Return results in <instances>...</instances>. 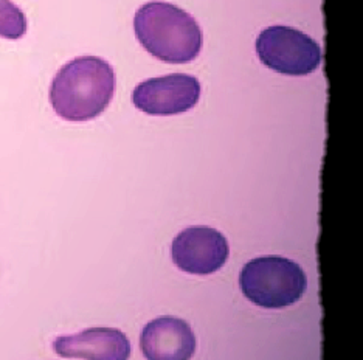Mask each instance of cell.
<instances>
[{
  "instance_id": "9",
  "label": "cell",
  "mask_w": 363,
  "mask_h": 360,
  "mask_svg": "<svg viewBox=\"0 0 363 360\" xmlns=\"http://www.w3.org/2000/svg\"><path fill=\"white\" fill-rule=\"evenodd\" d=\"M28 28L27 18L11 0H0V38L21 39Z\"/></svg>"
},
{
  "instance_id": "3",
  "label": "cell",
  "mask_w": 363,
  "mask_h": 360,
  "mask_svg": "<svg viewBox=\"0 0 363 360\" xmlns=\"http://www.w3.org/2000/svg\"><path fill=\"white\" fill-rule=\"evenodd\" d=\"M239 286L255 305L279 309L294 305L303 297L308 288V278L292 259L262 257L249 261L242 267Z\"/></svg>"
},
{
  "instance_id": "6",
  "label": "cell",
  "mask_w": 363,
  "mask_h": 360,
  "mask_svg": "<svg viewBox=\"0 0 363 360\" xmlns=\"http://www.w3.org/2000/svg\"><path fill=\"white\" fill-rule=\"evenodd\" d=\"M228 242L220 232L210 227H189L171 244L174 264L191 275H210L227 263Z\"/></svg>"
},
{
  "instance_id": "2",
  "label": "cell",
  "mask_w": 363,
  "mask_h": 360,
  "mask_svg": "<svg viewBox=\"0 0 363 360\" xmlns=\"http://www.w3.org/2000/svg\"><path fill=\"white\" fill-rule=\"evenodd\" d=\"M135 35L154 58L185 64L199 56L203 36L191 14L167 2L145 4L135 13Z\"/></svg>"
},
{
  "instance_id": "5",
  "label": "cell",
  "mask_w": 363,
  "mask_h": 360,
  "mask_svg": "<svg viewBox=\"0 0 363 360\" xmlns=\"http://www.w3.org/2000/svg\"><path fill=\"white\" fill-rule=\"evenodd\" d=\"M201 98V83L185 73L151 78L132 92V103L147 116H179L193 109Z\"/></svg>"
},
{
  "instance_id": "1",
  "label": "cell",
  "mask_w": 363,
  "mask_h": 360,
  "mask_svg": "<svg viewBox=\"0 0 363 360\" xmlns=\"http://www.w3.org/2000/svg\"><path fill=\"white\" fill-rule=\"evenodd\" d=\"M117 78L109 62L98 56H79L61 67L52 81L50 103L67 121H89L111 104Z\"/></svg>"
},
{
  "instance_id": "8",
  "label": "cell",
  "mask_w": 363,
  "mask_h": 360,
  "mask_svg": "<svg viewBox=\"0 0 363 360\" xmlns=\"http://www.w3.org/2000/svg\"><path fill=\"white\" fill-rule=\"evenodd\" d=\"M57 356L84 360H128L130 342L120 330L90 328L53 342Z\"/></svg>"
},
{
  "instance_id": "4",
  "label": "cell",
  "mask_w": 363,
  "mask_h": 360,
  "mask_svg": "<svg viewBox=\"0 0 363 360\" xmlns=\"http://www.w3.org/2000/svg\"><path fill=\"white\" fill-rule=\"evenodd\" d=\"M257 53L266 67L289 77H306L315 72L323 60L320 45L304 33L274 26L259 33Z\"/></svg>"
},
{
  "instance_id": "7",
  "label": "cell",
  "mask_w": 363,
  "mask_h": 360,
  "mask_svg": "<svg viewBox=\"0 0 363 360\" xmlns=\"http://www.w3.org/2000/svg\"><path fill=\"white\" fill-rule=\"evenodd\" d=\"M146 360H189L196 353V335L177 317H159L147 323L140 335Z\"/></svg>"
}]
</instances>
